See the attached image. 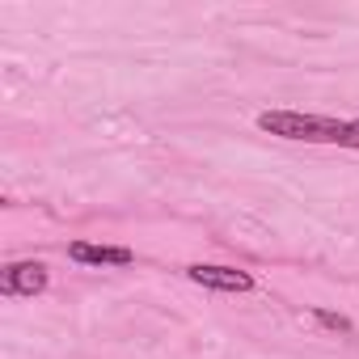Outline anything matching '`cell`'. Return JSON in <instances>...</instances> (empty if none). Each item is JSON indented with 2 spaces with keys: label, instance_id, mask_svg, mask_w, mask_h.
<instances>
[{
  "label": "cell",
  "instance_id": "2",
  "mask_svg": "<svg viewBox=\"0 0 359 359\" xmlns=\"http://www.w3.org/2000/svg\"><path fill=\"white\" fill-rule=\"evenodd\" d=\"M187 279L208 287V292H254V275L250 271H237V266H216V262H195L187 266Z\"/></svg>",
  "mask_w": 359,
  "mask_h": 359
},
{
  "label": "cell",
  "instance_id": "5",
  "mask_svg": "<svg viewBox=\"0 0 359 359\" xmlns=\"http://www.w3.org/2000/svg\"><path fill=\"white\" fill-rule=\"evenodd\" d=\"M309 313H313V321H317L321 330H330V334H351V330H355V325H351L342 313H334V309H321V304H313Z\"/></svg>",
  "mask_w": 359,
  "mask_h": 359
},
{
  "label": "cell",
  "instance_id": "4",
  "mask_svg": "<svg viewBox=\"0 0 359 359\" xmlns=\"http://www.w3.org/2000/svg\"><path fill=\"white\" fill-rule=\"evenodd\" d=\"M68 258L81 266H131L135 262V254L127 245H93V241H72Z\"/></svg>",
  "mask_w": 359,
  "mask_h": 359
},
{
  "label": "cell",
  "instance_id": "6",
  "mask_svg": "<svg viewBox=\"0 0 359 359\" xmlns=\"http://www.w3.org/2000/svg\"><path fill=\"white\" fill-rule=\"evenodd\" d=\"M342 148H359V118L355 123H346V131H342V140H338Z\"/></svg>",
  "mask_w": 359,
  "mask_h": 359
},
{
  "label": "cell",
  "instance_id": "3",
  "mask_svg": "<svg viewBox=\"0 0 359 359\" xmlns=\"http://www.w3.org/2000/svg\"><path fill=\"white\" fill-rule=\"evenodd\" d=\"M47 266L43 262H9L5 271H0V296H43L47 292Z\"/></svg>",
  "mask_w": 359,
  "mask_h": 359
},
{
  "label": "cell",
  "instance_id": "1",
  "mask_svg": "<svg viewBox=\"0 0 359 359\" xmlns=\"http://www.w3.org/2000/svg\"><path fill=\"white\" fill-rule=\"evenodd\" d=\"M258 127L279 140H304V144H338L346 123L330 114H304V110H262Z\"/></svg>",
  "mask_w": 359,
  "mask_h": 359
}]
</instances>
